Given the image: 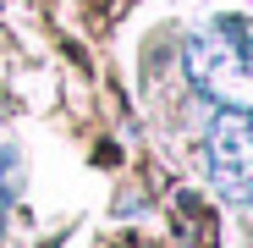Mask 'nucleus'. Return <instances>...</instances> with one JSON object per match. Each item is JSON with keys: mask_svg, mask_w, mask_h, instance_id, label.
<instances>
[{"mask_svg": "<svg viewBox=\"0 0 253 248\" xmlns=\"http://www.w3.org/2000/svg\"><path fill=\"white\" fill-rule=\"evenodd\" d=\"M187 77L193 89L209 94L226 110H253V33L237 22V17H220L187 39Z\"/></svg>", "mask_w": 253, "mask_h": 248, "instance_id": "nucleus-1", "label": "nucleus"}, {"mask_svg": "<svg viewBox=\"0 0 253 248\" xmlns=\"http://www.w3.org/2000/svg\"><path fill=\"white\" fill-rule=\"evenodd\" d=\"M209 149V177L237 204H253V110H226L204 138Z\"/></svg>", "mask_w": 253, "mask_h": 248, "instance_id": "nucleus-2", "label": "nucleus"}, {"mask_svg": "<svg viewBox=\"0 0 253 248\" xmlns=\"http://www.w3.org/2000/svg\"><path fill=\"white\" fill-rule=\"evenodd\" d=\"M17 193H22V154L0 149V204H17Z\"/></svg>", "mask_w": 253, "mask_h": 248, "instance_id": "nucleus-3", "label": "nucleus"}, {"mask_svg": "<svg viewBox=\"0 0 253 248\" xmlns=\"http://www.w3.org/2000/svg\"><path fill=\"white\" fill-rule=\"evenodd\" d=\"M0 237H6V204H0Z\"/></svg>", "mask_w": 253, "mask_h": 248, "instance_id": "nucleus-4", "label": "nucleus"}, {"mask_svg": "<svg viewBox=\"0 0 253 248\" xmlns=\"http://www.w3.org/2000/svg\"><path fill=\"white\" fill-rule=\"evenodd\" d=\"M126 248H138V243H126Z\"/></svg>", "mask_w": 253, "mask_h": 248, "instance_id": "nucleus-5", "label": "nucleus"}]
</instances>
